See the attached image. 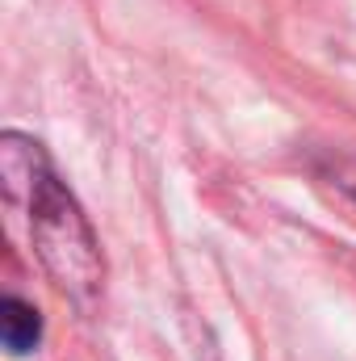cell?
<instances>
[{
    "instance_id": "cell-2",
    "label": "cell",
    "mask_w": 356,
    "mask_h": 361,
    "mask_svg": "<svg viewBox=\"0 0 356 361\" xmlns=\"http://www.w3.org/2000/svg\"><path fill=\"white\" fill-rule=\"evenodd\" d=\"M0 341H4V349L13 357L34 353L38 341H42V315H38V307L25 302V298H17V294H8L0 302Z\"/></svg>"
},
{
    "instance_id": "cell-1",
    "label": "cell",
    "mask_w": 356,
    "mask_h": 361,
    "mask_svg": "<svg viewBox=\"0 0 356 361\" xmlns=\"http://www.w3.org/2000/svg\"><path fill=\"white\" fill-rule=\"evenodd\" d=\"M0 177L8 202H21L30 214V240L46 277L80 307H89L105 286V257L92 235L80 202L55 177L38 139L21 130L0 135Z\"/></svg>"
},
{
    "instance_id": "cell-3",
    "label": "cell",
    "mask_w": 356,
    "mask_h": 361,
    "mask_svg": "<svg viewBox=\"0 0 356 361\" xmlns=\"http://www.w3.org/2000/svg\"><path fill=\"white\" fill-rule=\"evenodd\" d=\"M331 185H336V189H344V193H352L356 197V164H344V160H336V164H331Z\"/></svg>"
}]
</instances>
